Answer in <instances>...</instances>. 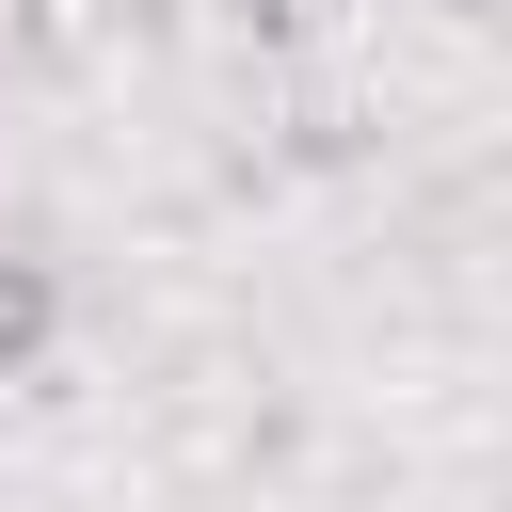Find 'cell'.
I'll use <instances>...</instances> for the list:
<instances>
[{
    "label": "cell",
    "mask_w": 512,
    "mask_h": 512,
    "mask_svg": "<svg viewBox=\"0 0 512 512\" xmlns=\"http://www.w3.org/2000/svg\"><path fill=\"white\" fill-rule=\"evenodd\" d=\"M48 336H64V256L48 240H0V384H32Z\"/></svg>",
    "instance_id": "cell-1"
}]
</instances>
